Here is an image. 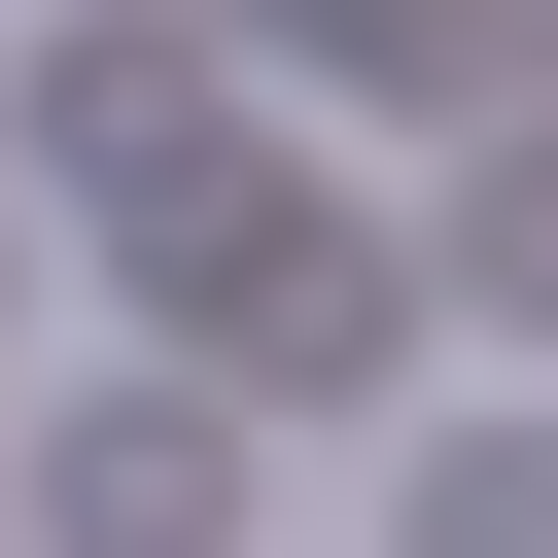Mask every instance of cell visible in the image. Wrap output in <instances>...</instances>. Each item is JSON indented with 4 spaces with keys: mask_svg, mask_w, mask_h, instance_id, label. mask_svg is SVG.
<instances>
[{
    "mask_svg": "<svg viewBox=\"0 0 558 558\" xmlns=\"http://www.w3.org/2000/svg\"><path fill=\"white\" fill-rule=\"evenodd\" d=\"M418 349V279L314 209V174H174V384L244 418V384H384Z\"/></svg>",
    "mask_w": 558,
    "mask_h": 558,
    "instance_id": "cell-1",
    "label": "cell"
},
{
    "mask_svg": "<svg viewBox=\"0 0 558 558\" xmlns=\"http://www.w3.org/2000/svg\"><path fill=\"white\" fill-rule=\"evenodd\" d=\"M0 488H35V558H244V418H209L174 349H140V384H35Z\"/></svg>",
    "mask_w": 558,
    "mask_h": 558,
    "instance_id": "cell-2",
    "label": "cell"
},
{
    "mask_svg": "<svg viewBox=\"0 0 558 558\" xmlns=\"http://www.w3.org/2000/svg\"><path fill=\"white\" fill-rule=\"evenodd\" d=\"M0 140H35V174H105V209H174V174H209V35H174V0H35Z\"/></svg>",
    "mask_w": 558,
    "mask_h": 558,
    "instance_id": "cell-3",
    "label": "cell"
},
{
    "mask_svg": "<svg viewBox=\"0 0 558 558\" xmlns=\"http://www.w3.org/2000/svg\"><path fill=\"white\" fill-rule=\"evenodd\" d=\"M209 70H314V105H453L488 140V70H523V0H174Z\"/></svg>",
    "mask_w": 558,
    "mask_h": 558,
    "instance_id": "cell-4",
    "label": "cell"
},
{
    "mask_svg": "<svg viewBox=\"0 0 558 558\" xmlns=\"http://www.w3.org/2000/svg\"><path fill=\"white\" fill-rule=\"evenodd\" d=\"M453 314H523V349H558V140H523V105H488V174H453Z\"/></svg>",
    "mask_w": 558,
    "mask_h": 558,
    "instance_id": "cell-5",
    "label": "cell"
},
{
    "mask_svg": "<svg viewBox=\"0 0 558 558\" xmlns=\"http://www.w3.org/2000/svg\"><path fill=\"white\" fill-rule=\"evenodd\" d=\"M418 558H558V418H453L418 453Z\"/></svg>",
    "mask_w": 558,
    "mask_h": 558,
    "instance_id": "cell-6",
    "label": "cell"
}]
</instances>
